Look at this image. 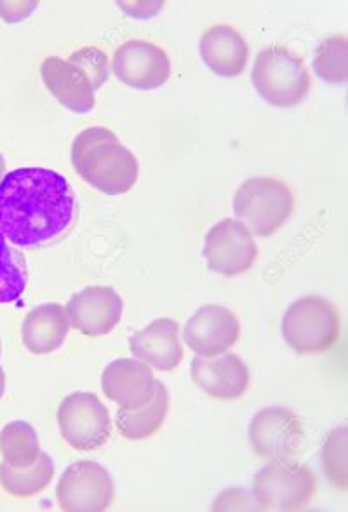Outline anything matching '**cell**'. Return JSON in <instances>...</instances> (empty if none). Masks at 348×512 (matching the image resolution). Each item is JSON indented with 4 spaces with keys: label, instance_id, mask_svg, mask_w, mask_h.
Here are the masks:
<instances>
[{
    "label": "cell",
    "instance_id": "cell-25",
    "mask_svg": "<svg viewBox=\"0 0 348 512\" xmlns=\"http://www.w3.org/2000/svg\"><path fill=\"white\" fill-rule=\"evenodd\" d=\"M322 464L329 483L347 492L348 490V459H347V425L336 427L329 432L328 439L322 448Z\"/></svg>",
    "mask_w": 348,
    "mask_h": 512
},
{
    "label": "cell",
    "instance_id": "cell-18",
    "mask_svg": "<svg viewBox=\"0 0 348 512\" xmlns=\"http://www.w3.org/2000/svg\"><path fill=\"white\" fill-rule=\"evenodd\" d=\"M199 51L204 65L225 79L239 77L248 67L249 46L232 25H215L202 34Z\"/></svg>",
    "mask_w": 348,
    "mask_h": 512
},
{
    "label": "cell",
    "instance_id": "cell-29",
    "mask_svg": "<svg viewBox=\"0 0 348 512\" xmlns=\"http://www.w3.org/2000/svg\"><path fill=\"white\" fill-rule=\"evenodd\" d=\"M4 391H6V373H4L2 366H0V399L4 396Z\"/></svg>",
    "mask_w": 348,
    "mask_h": 512
},
{
    "label": "cell",
    "instance_id": "cell-19",
    "mask_svg": "<svg viewBox=\"0 0 348 512\" xmlns=\"http://www.w3.org/2000/svg\"><path fill=\"white\" fill-rule=\"evenodd\" d=\"M68 331H70V321L63 305H39L23 317L21 342L30 354L49 356L65 344Z\"/></svg>",
    "mask_w": 348,
    "mask_h": 512
},
{
    "label": "cell",
    "instance_id": "cell-12",
    "mask_svg": "<svg viewBox=\"0 0 348 512\" xmlns=\"http://www.w3.org/2000/svg\"><path fill=\"white\" fill-rule=\"evenodd\" d=\"M110 67L115 79L128 88L154 91L171 79L168 53L154 42L133 39L115 49Z\"/></svg>",
    "mask_w": 348,
    "mask_h": 512
},
{
    "label": "cell",
    "instance_id": "cell-31",
    "mask_svg": "<svg viewBox=\"0 0 348 512\" xmlns=\"http://www.w3.org/2000/svg\"><path fill=\"white\" fill-rule=\"evenodd\" d=\"M0 354H2V345H0Z\"/></svg>",
    "mask_w": 348,
    "mask_h": 512
},
{
    "label": "cell",
    "instance_id": "cell-2",
    "mask_svg": "<svg viewBox=\"0 0 348 512\" xmlns=\"http://www.w3.org/2000/svg\"><path fill=\"white\" fill-rule=\"evenodd\" d=\"M70 159L79 178L107 196L128 194L140 178L136 155L103 126L86 128L75 136Z\"/></svg>",
    "mask_w": 348,
    "mask_h": 512
},
{
    "label": "cell",
    "instance_id": "cell-24",
    "mask_svg": "<svg viewBox=\"0 0 348 512\" xmlns=\"http://www.w3.org/2000/svg\"><path fill=\"white\" fill-rule=\"evenodd\" d=\"M314 70L328 84L348 81V39L345 35H333L319 44L315 49Z\"/></svg>",
    "mask_w": 348,
    "mask_h": 512
},
{
    "label": "cell",
    "instance_id": "cell-26",
    "mask_svg": "<svg viewBox=\"0 0 348 512\" xmlns=\"http://www.w3.org/2000/svg\"><path fill=\"white\" fill-rule=\"evenodd\" d=\"M213 511H261L253 492L244 488H228L213 502Z\"/></svg>",
    "mask_w": 348,
    "mask_h": 512
},
{
    "label": "cell",
    "instance_id": "cell-15",
    "mask_svg": "<svg viewBox=\"0 0 348 512\" xmlns=\"http://www.w3.org/2000/svg\"><path fill=\"white\" fill-rule=\"evenodd\" d=\"M190 377L206 396L218 401L241 399L251 384L248 364L232 352L215 358L197 356L190 363Z\"/></svg>",
    "mask_w": 348,
    "mask_h": 512
},
{
    "label": "cell",
    "instance_id": "cell-8",
    "mask_svg": "<svg viewBox=\"0 0 348 512\" xmlns=\"http://www.w3.org/2000/svg\"><path fill=\"white\" fill-rule=\"evenodd\" d=\"M58 427L63 441L75 452H96L112 436V417L93 392H72L58 406Z\"/></svg>",
    "mask_w": 348,
    "mask_h": 512
},
{
    "label": "cell",
    "instance_id": "cell-17",
    "mask_svg": "<svg viewBox=\"0 0 348 512\" xmlns=\"http://www.w3.org/2000/svg\"><path fill=\"white\" fill-rule=\"evenodd\" d=\"M129 351L141 363L154 370L169 373L180 366L185 358L180 337V324L169 317L155 319L143 330H138L129 338Z\"/></svg>",
    "mask_w": 348,
    "mask_h": 512
},
{
    "label": "cell",
    "instance_id": "cell-23",
    "mask_svg": "<svg viewBox=\"0 0 348 512\" xmlns=\"http://www.w3.org/2000/svg\"><path fill=\"white\" fill-rule=\"evenodd\" d=\"M28 286V267L25 256L16 246L7 243L0 232V304L20 300Z\"/></svg>",
    "mask_w": 348,
    "mask_h": 512
},
{
    "label": "cell",
    "instance_id": "cell-21",
    "mask_svg": "<svg viewBox=\"0 0 348 512\" xmlns=\"http://www.w3.org/2000/svg\"><path fill=\"white\" fill-rule=\"evenodd\" d=\"M54 479V462L46 452L27 469H16L2 462L0 464V488L16 499H30L44 492Z\"/></svg>",
    "mask_w": 348,
    "mask_h": 512
},
{
    "label": "cell",
    "instance_id": "cell-22",
    "mask_svg": "<svg viewBox=\"0 0 348 512\" xmlns=\"http://www.w3.org/2000/svg\"><path fill=\"white\" fill-rule=\"evenodd\" d=\"M41 452V443L34 425L28 424L25 420H14L2 427L0 431L2 462L16 469H27L37 462Z\"/></svg>",
    "mask_w": 348,
    "mask_h": 512
},
{
    "label": "cell",
    "instance_id": "cell-14",
    "mask_svg": "<svg viewBox=\"0 0 348 512\" xmlns=\"http://www.w3.org/2000/svg\"><path fill=\"white\" fill-rule=\"evenodd\" d=\"M65 310L70 328L84 337H105L121 323L124 300L112 286H87L70 297Z\"/></svg>",
    "mask_w": 348,
    "mask_h": 512
},
{
    "label": "cell",
    "instance_id": "cell-11",
    "mask_svg": "<svg viewBox=\"0 0 348 512\" xmlns=\"http://www.w3.org/2000/svg\"><path fill=\"white\" fill-rule=\"evenodd\" d=\"M202 256L211 272L223 277L242 276L258 260V246L241 220L225 218L209 229Z\"/></svg>",
    "mask_w": 348,
    "mask_h": 512
},
{
    "label": "cell",
    "instance_id": "cell-4",
    "mask_svg": "<svg viewBox=\"0 0 348 512\" xmlns=\"http://www.w3.org/2000/svg\"><path fill=\"white\" fill-rule=\"evenodd\" d=\"M251 81L261 100L275 108L300 105L312 89L302 56L284 46H268L256 54Z\"/></svg>",
    "mask_w": 348,
    "mask_h": 512
},
{
    "label": "cell",
    "instance_id": "cell-6",
    "mask_svg": "<svg viewBox=\"0 0 348 512\" xmlns=\"http://www.w3.org/2000/svg\"><path fill=\"white\" fill-rule=\"evenodd\" d=\"M295 211V194L288 183L255 176L242 183L234 194V215L253 236L270 237L289 222Z\"/></svg>",
    "mask_w": 348,
    "mask_h": 512
},
{
    "label": "cell",
    "instance_id": "cell-16",
    "mask_svg": "<svg viewBox=\"0 0 348 512\" xmlns=\"http://www.w3.org/2000/svg\"><path fill=\"white\" fill-rule=\"evenodd\" d=\"M154 371L140 359H115L101 373L103 394L121 410L147 405L155 391Z\"/></svg>",
    "mask_w": 348,
    "mask_h": 512
},
{
    "label": "cell",
    "instance_id": "cell-28",
    "mask_svg": "<svg viewBox=\"0 0 348 512\" xmlns=\"http://www.w3.org/2000/svg\"><path fill=\"white\" fill-rule=\"evenodd\" d=\"M117 6L134 20H148L161 13L164 2H117Z\"/></svg>",
    "mask_w": 348,
    "mask_h": 512
},
{
    "label": "cell",
    "instance_id": "cell-27",
    "mask_svg": "<svg viewBox=\"0 0 348 512\" xmlns=\"http://www.w3.org/2000/svg\"><path fill=\"white\" fill-rule=\"evenodd\" d=\"M39 6V2H0V20L6 21L9 25L21 23L27 20L35 9Z\"/></svg>",
    "mask_w": 348,
    "mask_h": 512
},
{
    "label": "cell",
    "instance_id": "cell-9",
    "mask_svg": "<svg viewBox=\"0 0 348 512\" xmlns=\"http://www.w3.org/2000/svg\"><path fill=\"white\" fill-rule=\"evenodd\" d=\"M248 439L260 459L284 462L303 452L305 429L295 411L282 406H268L251 418Z\"/></svg>",
    "mask_w": 348,
    "mask_h": 512
},
{
    "label": "cell",
    "instance_id": "cell-13",
    "mask_svg": "<svg viewBox=\"0 0 348 512\" xmlns=\"http://www.w3.org/2000/svg\"><path fill=\"white\" fill-rule=\"evenodd\" d=\"M241 338V321L228 307L202 305L183 326V342L199 358H215L230 351Z\"/></svg>",
    "mask_w": 348,
    "mask_h": 512
},
{
    "label": "cell",
    "instance_id": "cell-20",
    "mask_svg": "<svg viewBox=\"0 0 348 512\" xmlns=\"http://www.w3.org/2000/svg\"><path fill=\"white\" fill-rule=\"evenodd\" d=\"M169 392L161 380L155 382V391L147 405L136 410H121L115 415V427L122 438L129 441H145L161 431L168 417Z\"/></svg>",
    "mask_w": 348,
    "mask_h": 512
},
{
    "label": "cell",
    "instance_id": "cell-7",
    "mask_svg": "<svg viewBox=\"0 0 348 512\" xmlns=\"http://www.w3.org/2000/svg\"><path fill=\"white\" fill-rule=\"evenodd\" d=\"M317 490L319 483L314 471L293 460L268 462L253 479V495L261 511H303L310 506Z\"/></svg>",
    "mask_w": 348,
    "mask_h": 512
},
{
    "label": "cell",
    "instance_id": "cell-30",
    "mask_svg": "<svg viewBox=\"0 0 348 512\" xmlns=\"http://www.w3.org/2000/svg\"><path fill=\"white\" fill-rule=\"evenodd\" d=\"M7 175V164L6 159H4V155L0 154V182H2V178Z\"/></svg>",
    "mask_w": 348,
    "mask_h": 512
},
{
    "label": "cell",
    "instance_id": "cell-3",
    "mask_svg": "<svg viewBox=\"0 0 348 512\" xmlns=\"http://www.w3.org/2000/svg\"><path fill=\"white\" fill-rule=\"evenodd\" d=\"M39 72L61 107L74 114H89L96 107V91L108 81L110 60L101 49L86 46L68 58L47 56Z\"/></svg>",
    "mask_w": 348,
    "mask_h": 512
},
{
    "label": "cell",
    "instance_id": "cell-10",
    "mask_svg": "<svg viewBox=\"0 0 348 512\" xmlns=\"http://www.w3.org/2000/svg\"><path fill=\"white\" fill-rule=\"evenodd\" d=\"M56 499L65 512L107 511L114 504V478L94 460H77L61 474Z\"/></svg>",
    "mask_w": 348,
    "mask_h": 512
},
{
    "label": "cell",
    "instance_id": "cell-5",
    "mask_svg": "<svg viewBox=\"0 0 348 512\" xmlns=\"http://www.w3.org/2000/svg\"><path fill=\"white\" fill-rule=\"evenodd\" d=\"M342 333L340 310L328 298L308 295L289 305L282 317V338L296 354L315 356L331 351Z\"/></svg>",
    "mask_w": 348,
    "mask_h": 512
},
{
    "label": "cell",
    "instance_id": "cell-1",
    "mask_svg": "<svg viewBox=\"0 0 348 512\" xmlns=\"http://www.w3.org/2000/svg\"><path fill=\"white\" fill-rule=\"evenodd\" d=\"M79 206L67 178L46 168H21L0 182V232L16 248L39 250L74 230Z\"/></svg>",
    "mask_w": 348,
    "mask_h": 512
}]
</instances>
